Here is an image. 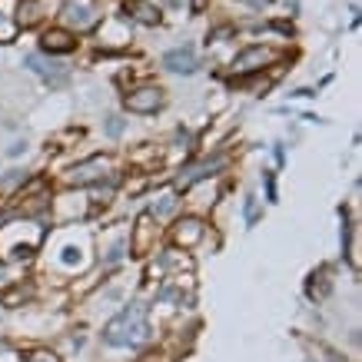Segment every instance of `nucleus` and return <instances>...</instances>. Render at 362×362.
Returning <instances> with one entry per match:
<instances>
[{"mask_svg":"<svg viewBox=\"0 0 362 362\" xmlns=\"http://www.w3.org/2000/svg\"><path fill=\"white\" fill-rule=\"evenodd\" d=\"M44 0H17V11H13L17 30H33L37 23H44Z\"/></svg>","mask_w":362,"mask_h":362,"instance_id":"obj_18","label":"nucleus"},{"mask_svg":"<svg viewBox=\"0 0 362 362\" xmlns=\"http://www.w3.org/2000/svg\"><path fill=\"white\" fill-rule=\"evenodd\" d=\"M27 180H30V173H27V170H7V176H0V189H11V193H17Z\"/></svg>","mask_w":362,"mask_h":362,"instance_id":"obj_21","label":"nucleus"},{"mask_svg":"<svg viewBox=\"0 0 362 362\" xmlns=\"http://www.w3.org/2000/svg\"><path fill=\"white\" fill-rule=\"evenodd\" d=\"M27 362H60V356L50 349H33L30 356H27Z\"/></svg>","mask_w":362,"mask_h":362,"instance_id":"obj_23","label":"nucleus"},{"mask_svg":"<svg viewBox=\"0 0 362 362\" xmlns=\"http://www.w3.org/2000/svg\"><path fill=\"white\" fill-rule=\"evenodd\" d=\"M206 230H209V223L203 220V216L183 209V213L166 226V236H170V246H176V250H183V252H193L199 246V240H203V233Z\"/></svg>","mask_w":362,"mask_h":362,"instance_id":"obj_9","label":"nucleus"},{"mask_svg":"<svg viewBox=\"0 0 362 362\" xmlns=\"http://www.w3.org/2000/svg\"><path fill=\"white\" fill-rule=\"evenodd\" d=\"M4 352H7V342H4V339H0V356H4Z\"/></svg>","mask_w":362,"mask_h":362,"instance_id":"obj_25","label":"nucleus"},{"mask_svg":"<svg viewBox=\"0 0 362 362\" xmlns=\"http://www.w3.org/2000/svg\"><path fill=\"white\" fill-rule=\"evenodd\" d=\"M283 50L273 44H250L243 47L240 54H233L230 60V74L233 80L240 77H256V74H266V70H273V66L283 64Z\"/></svg>","mask_w":362,"mask_h":362,"instance_id":"obj_4","label":"nucleus"},{"mask_svg":"<svg viewBox=\"0 0 362 362\" xmlns=\"http://www.w3.org/2000/svg\"><path fill=\"white\" fill-rule=\"evenodd\" d=\"M77 47H80V40L70 30H64L60 23H50V27L40 30V54H47V57L60 60V57H70Z\"/></svg>","mask_w":362,"mask_h":362,"instance_id":"obj_13","label":"nucleus"},{"mask_svg":"<svg viewBox=\"0 0 362 362\" xmlns=\"http://www.w3.org/2000/svg\"><path fill=\"white\" fill-rule=\"evenodd\" d=\"M13 11H17V0H0V44H7L17 37V21H13Z\"/></svg>","mask_w":362,"mask_h":362,"instance_id":"obj_19","label":"nucleus"},{"mask_svg":"<svg viewBox=\"0 0 362 362\" xmlns=\"http://www.w3.org/2000/svg\"><path fill=\"white\" fill-rule=\"evenodd\" d=\"M27 70H33L37 77H44V83L50 90H64L66 80H70V70H66L64 60H57V57H47V54H30L27 60Z\"/></svg>","mask_w":362,"mask_h":362,"instance_id":"obj_12","label":"nucleus"},{"mask_svg":"<svg viewBox=\"0 0 362 362\" xmlns=\"http://www.w3.org/2000/svg\"><path fill=\"white\" fill-rule=\"evenodd\" d=\"M90 193L87 189H64V193H57L50 197V216H54L57 226H77L90 216Z\"/></svg>","mask_w":362,"mask_h":362,"instance_id":"obj_6","label":"nucleus"},{"mask_svg":"<svg viewBox=\"0 0 362 362\" xmlns=\"http://www.w3.org/2000/svg\"><path fill=\"white\" fill-rule=\"evenodd\" d=\"M180 197H183V209H187V213H197V216L206 220V213L223 199L220 176H216V180H199V183H193V187L183 189Z\"/></svg>","mask_w":362,"mask_h":362,"instance_id":"obj_10","label":"nucleus"},{"mask_svg":"<svg viewBox=\"0 0 362 362\" xmlns=\"http://www.w3.org/2000/svg\"><path fill=\"white\" fill-rule=\"evenodd\" d=\"M127 256H130V226H127V223L107 226L97 243V263L103 266V269H117Z\"/></svg>","mask_w":362,"mask_h":362,"instance_id":"obj_8","label":"nucleus"},{"mask_svg":"<svg viewBox=\"0 0 362 362\" xmlns=\"http://www.w3.org/2000/svg\"><path fill=\"white\" fill-rule=\"evenodd\" d=\"M100 339H103V346H110V349H136V346H143V342H150L146 303H140V299L123 303L120 313L103 326Z\"/></svg>","mask_w":362,"mask_h":362,"instance_id":"obj_2","label":"nucleus"},{"mask_svg":"<svg viewBox=\"0 0 362 362\" xmlns=\"http://www.w3.org/2000/svg\"><path fill=\"white\" fill-rule=\"evenodd\" d=\"M123 11H127V13H120V17H127L130 23L136 21V23H146V27H153V23L163 21L160 7H156V4H150V0H127V4H123Z\"/></svg>","mask_w":362,"mask_h":362,"instance_id":"obj_17","label":"nucleus"},{"mask_svg":"<svg viewBox=\"0 0 362 362\" xmlns=\"http://www.w3.org/2000/svg\"><path fill=\"white\" fill-rule=\"evenodd\" d=\"M100 21H103L100 0H64L60 11H57V23L64 30H70L74 37H83V33L97 30Z\"/></svg>","mask_w":362,"mask_h":362,"instance_id":"obj_5","label":"nucleus"},{"mask_svg":"<svg viewBox=\"0 0 362 362\" xmlns=\"http://www.w3.org/2000/svg\"><path fill=\"white\" fill-rule=\"evenodd\" d=\"M160 66H163L166 74H176V77H193L199 70V54L197 47H173V50H166L163 57H160Z\"/></svg>","mask_w":362,"mask_h":362,"instance_id":"obj_14","label":"nucleus"},{"mask_svg":"<svg viewBox=\"0 0 362 362\" xmlns=\"http://www.w3.org/2000/svg\"><path fill=\"white\" fill-rule=\"evenodd\" d=\"M90 252H93V236L87 230L60 226L54 240H47V269H54L57 276H77L93 263Z\"/></svg>","mask_w":362,"mask_h":362,"instance_id":"obj_1","label":"nucleus"},{"mask_svg":"<svg viewBox=\"0 0 362 362\" xmlns=\"http://www.w3.org/2000/svg\"><path fill=\"white\" fill-rule=\"evenodd\" d=\"M11 283H17V279H13V263L0 259V293H4V289H7Z\"/></svg>","mask_w":362,"mask_h":362,"instance_id":"obj_22","label":"nucleus"},{"mask_svg":"<svg viewBox=\"0 0 362 362\" xmlns=\"http://www.w3.org/2000/svg\"><path fill=\"white\" fill-rule=\"evenodd\" d=\"M160 223L150 220L146 213L143 216H136V223H130V252H136V256H150L156 246V240H160Z\"/></svg>","mask_w":362,"mask_h":362,"instance_id":"obj_15","label":"nucleus"},{"mask_svg":"<svg viewBox=\"0 0 362 362\" xmlns=\"http://www.w3.org/2000/svg\"><path fill=\"white\" fill-rule=\"evenodd\" d=\"M103 133H107L110 140H120L123 133H127V117H123V113H107V117H103Z\"/></svg>","mask_w":362,"mask_h":362,"instance_id":"obj_20","label":"nucleus"},{"mask_svg":"<svg viewBox=\"0 0 362 362\" xmlns=\"http://www.w3.org/2000/svg\"><path fill=\"white\" fill-rule=\"evenodd\" d=\"M103 27H100V47L103 50H120V47L130 44V21L127 17H120V13H113V17H103Z\"/></svg>","mask_w":362,"mask_h":362,"instance_id":"obj_16","label":"nucleus"},{"mask_svg":"<svg viewBox=\"0 0 362 362\" xmlns=\"http://www.w3.org/2000/svg\"><path fill=\"white\" fill-rule=\"evenodd\" d=\"M117 173H123V170H120V160L113 153H90L66 166L60 183H64V189H93L100 183L113 180Z\"/></svg>","mask_w":362,"mask_h":362,"instance_id":"obj_3","label":"nucleus"},{"mask_svg":"<svg viewBox=\"0 0 362 362\" xmlns=\"http://www.w3.org/2000/svg\"><path fill=\"white\" fill-rule=\"evenodd\" d=\"M250 4H252V7H259V11H263V7L269 4V0H250Z\"/></svg>","mask_w":362,"mask_h":362,"instance_id":"obj_24","label":"nucleus"},{"mask_svg":"<svg viewBox=\"0 0 362 362\" xmlns=\"http://www.w3.org/2000/svg\"><path fill=\"white\" fill-rule=\"evenodd\" d=\"M166 107V90L153 80H140L133 83L127 93H123V110L133 113V117H153Z\"/></svg>","mask_w":362,"mask_h":362,"instance_id":"obj_7","label":"nucleus"},{"mask_svg":"<svg viewBox=\"0 0 362 362\" xmlns=\"http://www.w3.org/2000/svg\"><path fill=\"white\" fill-rule=\"evenodd\" d=\"M180 213H183V197H180L173 187H163L146 197V216L156 220L160 226H170Z\"/></svg>","mask_w":362,"mask_h":362,"instance_id":"obj_11","label":"nucleus"}]
</instances>
